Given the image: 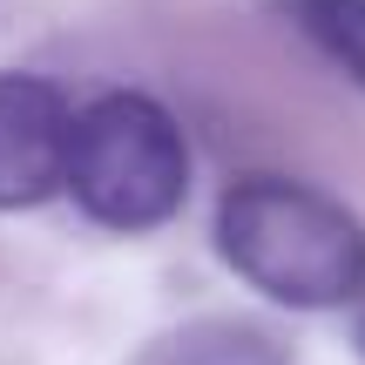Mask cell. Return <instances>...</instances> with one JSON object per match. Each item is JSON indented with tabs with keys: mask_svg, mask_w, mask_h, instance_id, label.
<instances>
[{
	"mask_svg": "<svg viewBox=\"0 0 365 365\" xmlns=\"http://www.w3.org/2000/svg\"><path fill=\"white\" fill-rule=\"evenodd\" d=\"M61 190L102 230H156L190 196V149L176 115L143 88H108L75 115Z\"/></svg>",
	"mask_w": 365,
	"mask_h": 365,
	"instance_id": "obj_2",
	"label": "cell"
},
{
	"mask_svg": "<svg viewBox=\"0 0 365 365\" xmlns=\"http://www.w3.org/2000/svg\"><path fill=\"white\" fill-rule=\"evenodd\" d=\"M277 14L365 88V0H277Z\"/></svg>",
	"mask_w": 365,
	"mask_h": 365,
	"instance_id": "obj_4",
	"label": "cell"
},
{
	"mask_svg": "<svg viewBox=\"0 0 365 365\" xmlns=\"http://www.w3.org/2000/svg\"><path fill=\"white\" fill-rule=\"evenodd\" d=\"M68 135L75 108L41 75L7 68L0 75V210H34L68 176Z\"/></svg>",
	"mask_w": 365,
	"mask_h": 365,
	"instance_id": "obj_3",
	"label": "cell"
},
{
	"mask_svg": "<svg viewBox=\"0 0 365 365\" xmlns=\"http://www.w3.org/2000/svg\"><path fill=\"white\" fill-rule=\"evenodd\" d=\"M217 250L291 312H331L365 291V223L298 176H237L217 203Z\"/></svg>",
	"mask_w": 365,
	"mask_h": 365,
	"instance_id": "obj_1",
	"label": "cell"
},
{
	"mask_svg": "<svg viewBox=\"0 0 365 365\" xmlns=\"http://www.w3.org/2000/svg\"><path fill=\"white\" fill-rule=\"evenodd\" d=\"M163 365H291V359L271 331L244 325V318H203L170 345Z\"/></svg>",
	"mask_w": 365,
	"mask_h": 365,
	"instance_id": "obj_5",
	"label": "cell"
}]
</instances>
